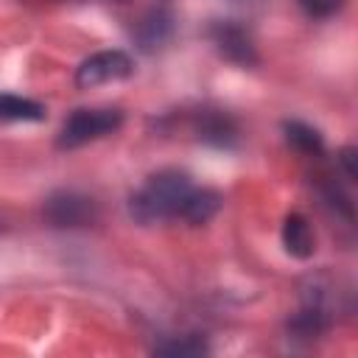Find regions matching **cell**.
I'll return each mask as SVG.
<instances>
[{
    "mask_svg": "<svg viewBox=\"0 0 358 358\" xmlns=\"http://www.w3.org/2000/svg\"><path fill=\"white\" fill-rule=\"evenodd\" d=\"M134 64H131V56L123 53V50H101V53H92L90 59H84L76 70V84L81 90H90V87H98V84H106V81H120L126 76H131Z\"/></svg>",
    "mask_w": 358,
    "mask_h": 358,
    "instance_id": "cell-3",
    "label": "cell"
},
{
    "mask_svg": "<svg viewBox=\"0 0 358 358\" xmlns=\"http://www.w3.org/2000/svg\"><path fill=\"white\" fill-rule=\"evenodd\" d=\"M296 3H299V8H302L308 17H316V20L333 17V14L344 6V0H296Z\"/></svg>",
    "mask_w": 358,
    "mask_h": 358,
    "instance_id": "cell-13",
    "label": "cell"
},
{
    "mask_svg": "<svg viewBox=\"0 0 358 358\" xmlns=\"http://www.w3.org/2000/svg\"><path fill=\"white\" fill-rule=\"evenodd\" d=\"M282 131H285V140H288L299 154H322V148H324L322 134H319L313 126L302 123V120H285V123H282Z\"/></svg>",
    "mask_w": 358,
    "mask_h": 358,
    "instance_id": "cell-10",
    "label": "cell"
},
{
    "mask_svg": "<svg viewBox=\"0 0 358 358\" xmlns=\"http://www.w3.org/2000/svg\"><path fill=\"white\" fill-rule=\"evenodd\" d=\"M196 131H199V140H204L210 145H218V148H227V145H232L238 140L235 120L227 112H215V109H207V112L199 115Z\"/></svg>",
    "mask_w": 358,
    "mask_h": 358,
    "instance_id": "cell-6",
    "label": "cell"
},
{
    "mask_svg": "<svg viewBox=\"0 0 358 358\" xmlns=\"http://www.w3.org/2000/svg\"><path fill=\"white\" fill-rule=\"evenodd\" d=\"M193 190L190 176L182 171H159L154 176H148V182L131 196L129 201V213L134 221L140 224H154L162 218H173L179 215V207L185 201V196Z\"/></svg>",
    "mask_w": 358,
    "mask_h": 358,
    "instance_id": "cell-1",
    "label": "cell"
},
{
    "mask_svg": "<svg viewBox=\"0 0 358 358\" xmlns=\"http://www.w3.org/2000/svg\"><path fill=\"white\" fill-rule=\"evenodd\" d=\"M171 28H173V20H171V14H168L165 8L148 11V14L140 20V25H137V42H140V48H143V50L159 48V45L171 36Z\"/></svg>",
    "mask_w": 358,
    "mask_h": 358,
    "instance_id": "cell-9",
    "label": "cell"
},
{
    "mask_svg": "<svg viewBox=\"0 0 358 358\" xmlns=\"http://www.w3.org/2000/svg\"><path fill=\"white\" fill-rule=\"evenodd\" d=\"M210 39L213 45L218 48V53L241 67H252L257 64V48H255V39L252 34L238 25L235 20H218L213 28H210Z\"/></svg>",
    "mask_w": 358,
    "mask_h": 358,
    "instance_id": "cell-5",
    "label": "cell"
},
{
    "mask_svg": "<svg viewBox=\"0 0 358 358\" xmlns=\"http://www.w3.org/2000/svg\"><path fill=\"white\" fill-rule=\"evenodd\" d=\"M42 117H45L42 103L20 95H0V120H42Z\"/></svg>",
    "mask_w": 358,
    "mask_h": 358,
    "instance_id": "cell-11",
    "label": "cell"
},
{
    "mask_svg": "<svg viewBox=\"0 0 358 358\" xmlns=\"http://www.w3.org/2000/svg\"><path fill=\"white\" fill-rule=\"evenodd\" d=\"M120 123H123L120 109H76L59 131V148H78L92 140H101L117 131Z\"/></svg>",
    "mask_w": 358,
    "mask_h": 358,
    "instance_id": "cell-2",
    "label": "cell"
},
{
    "mask_svg": "<svg viewBox=\"0 0 358 358\" xmlns=\"http://www.w3.org/2000/svg\"><path fill=\"white\" fill-rule=\"evenodd\" d=\"M45 218L53 227H87L98 218V207L90 196L76 190H59L45 201Z\"/></svg>",
    "mask_w": 358,
    "mask_h": 358,
    "instance_id": "cell-4",
    "label": "cell"
},
{
    "mask_svg": "<svg viewBox=\"0 0 358 358\" xmlns=\"http://www.w3.org/2000/svg\"><path fill=\"white\" fill-rule=\"evenodd\" d=\"M221 193L210 190V187H201V190H190L179 207V218H185L187 224H207L218 210H221Z\"/></svg>",
    "mask_w": 358,
    "mask_h": 358,
    "instance_id": "cell-7",
    "label": "cell"
},
{
    "mask_svg": "<svg viewBox=\"0 0 358 358\" xmlns=\"http://www.w3.org/2000/svg\"><path fill=\"white\" fill-rule=\"evenodd\" d=\"M159 355H179V358H193V355H201L207 352V344L196 336H182L176 341H168V344H159L157 347Z\"/></svg>",
    "mask_w": 358,
    "mask_h": 358,
    "instance_id": "cell-12",
    "label": "cell"
},
{
    "mask_svg": "<svg viewBox=\"0 0 358 358\" xmlns=\"http://www.w3.org/2000/svg\"><path fill=\"white\" fill-rule=\"evenodd\" d=\"M338 159H341V165L347 171V179H355V148H341Z\"/></svg>",
    "mask_w": 358,
    "mask_h": 358,
    "instance_id": "cell-14",
    "label": "cell"
},
{
    "mask_svg": "<svg viewBox=\"0 0 358 358\" xmlns=\"http://www.w3.org/2000/svg\"><path fill=\"white\" fill-rule=\"evenodd\" d=\"M282 246H285V252L291 257H299V260L313 255V229H310L305 215L291 213L285 218V224H282Z\"/></svg>",
    "mask_w": 358,
    "mask_h": 358,
    "instance_id": "cell-8",
    "label": "cell"
}]
</instances>
